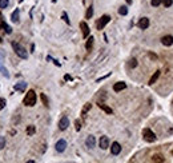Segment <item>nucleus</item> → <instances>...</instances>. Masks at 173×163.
<instances>
[{"mask_svg":"<svg viewBox=\"0 0 173 163\" xmlns=\"http://www.w3.org/2000/svg\"><path fill=\"white\" fill-rule=\"evenodd\" d=\"M80 28H81V31H83V36H84V38H88V35H89L88 24L85 23V22H81V23H80Z\"/></svg>","mask_w":173,"mask_h":163,"instance_id":"nucleus-10","label":"nucleus"},{"mask_svg":"<svg viewBox=\"0 0 173 163\" xmlns=\"http://www.w3.org/2000/svg\"><path fill=\"white\" fill-rule=\"evenodd\" d=\"M1 42H3V40H1V38H0V43H1Z\"/></svg>","mask_w":173,"mask_h":163,"instance_id":"nucleus-37","label":"nucleus"},{"mask_svg":"<svg viewBox=\"0 0 173 163\" xmlns=\"http://www.w3.org/2000/svg\"><path fill=\"white\" fill-rule=\"evenodd\" d=\"M4 27H5V22H4V19H3L1 12H0V30H3V31H4Z\"/></svg>","mask_w":173,"mask_h":163,"instance_id":"nucleus-24","label":"nucleus"},{"mask_svg":"<svg viewBox=\"0 0 173 163\" xmlns=\"http://www.w3.org/2000/svg\"><path fill=\"white\" fill-rule=\"evenodd\" d=\"M150 55V58L152 59H157V56H156V55H153V54H149Z\"/></svg>","mask_w":173,"mask_h":163,"instance_id":"nucleus-36","label":"nucleus"},{"mask_svg":"<svg viewBox=\"0 0 173 163\" xmlns=\"http://www.w3.org/2000/svg\"><path fill=\"white\" fill-rule=\"evenodd\" d=\"M161 43L164 44V46H166V47L172 46V44H173V36H170V35L164 36V38L161 39Z\"/></svg>","mask_w":173,"mask_h":163,"instance_id":"nucleus-11","label":"nucleus"},{"mask_svg":"<svg viewBox=\"0 0 173 163\" xmlns=\"http://www.w3.org/2000/svg\"><path fill=\"white\" fill-rule=\"evenodd\" d=\"M20 1H23V0H20Z\"/></svg>","mask_w":173,"mask_h":163,"instance_id":"nucleus-38","label":"nucleus"},{"mask_svg":"<svg viewBox=\"0 0 173 163\" xmlns=\"http://www.w3.org/2000/svg\"><path fill=\"white\" fill-rule=\"evenodd\" d=\"M161 3H162V0H152V1H150V4H152L153 7H157V5H160Z\"/></svg>","mask_w":173,"mask_h":163,"instance_id":"nucleus-28","label":"nucleus"},{"mask_svg":"<svg viewBox=\"0 0 173 163\" xmlns=\"http://www.w3.org/2000/svg\"><path fill=\"white\" fill-rule=\"evenodd\" d=\"M142 136H144V139H145L146 142H149V143H152V142L156 140L154 132L152 131V130H149V128H144V130H142Z\"/></svg>","mask_w":173,"mask_h":163,"instance_id":"nucleus-3","label":"nucleus"},{"mask_svg":"<svg viewBox=\"0 0 173 163\" xmlns=\"http://www.w3.org/2000/svg\"><path fill=\"white\" fill-rule=\"evenodd\" d=\"M109 20H111V16H108V15L101 16L100 19H99V22H97V30H103L109 23Z\"/></svg>","mask_w":173,"mask_h":163,"instance_id":"nucleus-4","label":"nucleus"},{"mask_svg":"<svg viewBox=\"0 0 173 163\" xmlns=\"http://www.w3.org/2000/svg\"><path fill=\"white\" fill-rule=\"evenodd\" d=\"M158 76H160V71H156V72H154V74H153V76L150 78V80H149V84H154V82H156V80H157V79H158Z\"/></svg>","mask_w":173,"mask_h":163,"instance_id":"nucleus-17","label":"nucleus"},{"mask_svg":"<svg viewBox=\"0 0 173 163\" xmlns=\"http://www.w3.org/2000/svg\"><path fill=\"white\" fill-rule=\"evenodd\" d=\"M85 143H87V146H88L89 148L95 147V143H96V140H95V136H93V135H89L88 138H87V140H85Z\"/></svg>","mask_w":173,"mask_h":163,"instance_id":"nucleus-13","label":"nucleus"},{"mask_svg":"<svg viewBox=\"0 0 173 163\" xmlns=\"http://www.w3.org/2000/svg\"><path fill=\"white\" fill-rule=\"evenodd\" d=\"M25 88H27V83H24V82L15 84V91H25Z\"/></svg>","mask_w":173,"mask_h":163,"instance_id":"nucleus-14","label":"nucleus"},{"mask_svg":"<svg viewBox=\"0 0 173 163\" xmlns=\"http://www.w3.org/2000/svg\"><path fill=\"white\" fill-rule=\"evenodd\" d=\"M5 107V99L4 98H0V110H3Z\"/></svg>","mask_w":173,"mask_h":163,"instance_id":"nucleus-31","label":"nucleus"},{"mask_svg":"<svg viewBox=\"0 0 173 163\" xmlns=\"http://www.w3.org/2000/svg\"><path fill=\"white\" fill-rule=\"evenodd\" d=\"M41 100H43V103H44V106H45V107H48V99H47V96L45 95H44V94H41Z\"/></svg>","mask_w":173,"mask_h":163,"instance_id":"nucleus-29","label":"nucleus"},{"mask_svg":"<svg viewBox=\"0 0 173 163\" xmlns=\"http://www.w3.org/2000/svg\"><path fill=\"white\" fill-rule=\"evenodd\" d=\"M92 15H93V7H89L88 9H87L85 18H87V19H91V18H92Z\"/></svg>","mask_w":173,"mask_h":163,"instance_id":"nucleus-21","label":"nucleus"},{"mask_svg":"<svg viewBox=\"0 0 173 163\" xmlns=\"http://www.w3.org/2000/svg\"><path fill=\"white\" fill-rule=\"evenodd\" d=\"M67 147V142L64 139H60L57 140V143H56V151L57 152H63L64 150H65Z\"/></svg>","mask_w":173,"mask_h":163,"instance_id":"nucleus-6","label":"nucleus"},{"mask_svg":"<svg viewBox=\"0 0 173 163\" xmlns=\"http://www.w3.org/2000/svg\"><path fill=\"white\" fill-rule=\"evenodd\" d=\"M125 87H127V84H125L124 82H117V83L113 86V91H116V92H120V91H123Z\"/></svg>","mask_w":173,"mask_h":163,"instance_id":"nucleus-12","label":"nucleus"},{"mask_svg":"<svg viewBox=\"0 0 173 163\" xmlns=\"http://www.w3.org/2000/svg\"><path fill=\"white\" fill-rule=\"evenodd\" d=\"M119 13H120V15H123V16H125V15L128 13V8L125 7V5L120 7V8H119Z\"/></svg>","mask_w":173,"mask_h":163,"instance_id":"nucleus-19","label":"nucleus"},{"mask_svg":"<svg viewBox=\"0 0 173 163\" xmlns=\"http://www.w3.org/2000/svg\"><path fill=\"white\" fill-rule=\"evenodd\" d=\"M63 19H64V22H65L67 24H69L71 22H69V19H68V16H67V13L65 12H63Z\"/></svg>","mask_w":173,"mask_h":163,"instance_id":"nucleus-32","label":"nucleus"},{"mask_svg":"<svg viewBox=\"0 0 173 163\" xmlns=\"http://www.w3.org/2000/svg\"><path fill=\"white\" fill-rule=\"evenodd\" d=\"M137 26L141 28V30H146V28L149 27V19H148V18H141Z\"/></svg>","mask_w":173,"mask_h":163,"instance_id":"nucleus-9","label":"nucleus"},{"mask_svg":"<svg viewBox=\"0 0 173 163\" xmlns=\"http://www.w3.org/2000/svg\"><path fill=\"white\" fill-rule=\"evenodd\" d=\"M9 4V0H0V8H7Z\"/></svg>","mask_w":173,"mask_h":163,"instance_id":"nucleus-23","label":"nucleus"},{"mask_svg":"<svg viewBox=\"0 0 173 163\" xmlns=\"http://www.w3.org/2000/svg\"><path fill=\"white\" fill-rule=\"evenodd\" d=\"M99 107H100L103 111H105L107 114H112L113 111H112V108L111 107H108V106H105V104H103V103H99Z\"/></svg>","mask_w":173,"mask_h":163,"instance_id":"nucleus-16","label":"nucleus"},{"mask_svg":"<svg viewBox=\"0 0 173 163\" xmlns=\"http://www.w3.org/2000/svg\"><path fill=\"white\" fill-rule=\"evenodd\" d=\"M153 160H154V162H164V159H161V156H158V155H154Z\"/></svg>","mask_w":173,"mask_h":163,"instance_id":"nucleus-34","label":"nucleus"},{"mask_svg":"<svg viewBox=\"0 0 173 163\" xmlns=\"http://www.w3.org/2000/svg\"><path fill=\"white\" fill-rule=\"evenodd\" d=\"M35 132H36V128H35V126H28V128H27V134L29 136L31 135H33Z\"/></svg>","mask_w":173,"mask_h":163,"instance_id":"nucleus-20","label":"nucleus"},{"mask_svg":"<svg viewBox=\"0 0 173 163\" xmlns=\"http://www.w3.org/2000/svg\"><path fill=\"white\" fill-rule=\"evenodd\" d=\"M4 146H5V139H4V136H0V150L4 148Z\"/></svg>","mask_w":173,"mask_h":163,"instance_id":"nucleus-30","label":"nucleus"},{"mask_svg":"<svg viewBox=\"0 0 173 163\" xmlns=\"http://www.w3.org/2000/svg\"><path fill=\"white\" fill-rule=\"evenodd\" d=\"M99 144H100V148H103V150L109 147V139H108V136H101L100 140H99Z\"/></svg>","mask_w":173,"mask_h":163,"instance_id":"nucleus-8","label":"nucleus"},{"mask_svg":"<svg viewBox=\"0 0 173 163\" xmlns=\"http://www.w3.org/2000/svg\"><path fill=\"white\" fill-rule=\"evenodd\" d=\"M69 126V121L67 117H63L61 119H60V122H59V128L61 130V131H64V130H67Z\"/></svg>","mask_w":173,"mask_h":163,"instance_id":"nucleus-5","label":"nucleus"},{"mask_svg":"<svg viewBox=\"0 0 173 163\" xmlns=\"http://www.w3.org/2000/svg\"><path fill=\"white\" fill-rule=\"evenodd\" d=\"M162 4L168 8V7H170V5L173 4V0H162Z\"/></svg>","mask_w":173,"mask_h":163,"instance_id":"nucleus-27","label":"nucleus"},{"mask_svg":"<svg viewBox=\"0 0 173 163\" xmlns=\"http://www.w3.org/2000/svg\"><path fill=\"white\" fill-rule=\"evenodd\" d=\"M36 100H37V96H36V92L33 90H29L24 98V104L28 106V107H32V106L36 104Z\"/></svg>","mask_w":173,"mask_h":163,"instance_id":"nucleus-1","label":"nucleus"},{"mask_svg":"<svg viewBox=\"0 0 173 163\" xmlns=\"http://www.w3.org/2000/svg\"><path fill=\"white\" fill-rule=\"evenodd\" d=\"M4 31L7 32V34H11V32H12V28L9 27L8 24H5V27H4Z\"/></svg>","mask_w":173,"mask_h":163,"instance_id":"nucleus-33","label":"nucleus"},{"mask_svg":"<svg viewBox=\"0 0 173 163\" xmlns=\"http://www.w3.org/2000/svg\"><path fill=\"white\" fill-rule=\"evenodd\" d=\"M111 152L113 155H119L120 152H121V146L117 142H113V144L111 146Z\"/></svg>","mask_w":173,"mask_h":163,"instance_id":"nucleus-7","label":"nucleus"},{"mask_svg":"<svg viewBox=\"0 0 173 163\" xmlns=\"http://www.w3.org/2000/svg\"><path fill=\"white\" fill-rule=\"evenodd\" d=\"M75 124H76V130H77V131H80V128H81L80 121H76V122H75Z\"/></svg>","mask_w":173,"mask_h":163,"instance_id":"nucleus-35","label":"nucleus"},{"mask_svg":"<svg viewBox=\"0 0 173 163\" xmlns=\"http://www.w3.org/2000/svg\"><path fill=\"white\" fill-rule=\"evenodd\" d=\"M92 46H93V38L91 36V38L87 40V44H85V47H87V50H91V48H92Z\"/></svg>","mask_w":173,"mask_h":163,"instance_id":"nucleus-22","label":"nucleus"},{"mask_svg":"<svg viewBox=\"0 0 173 163\" xmlns=\"http://www.w3.org/2000/svg\"><path fill=\"white\" fill-rule=\"evenodd\" d=\"M19 16H20V11H19V9H15L13 13H12V22L17 23V22H19Z\"/></svg>","mask_w":173,"mask_h":163,"instance_id":"nucleus-15","label":"nucleus"},{"mask_svg":"<svg viewBox=\"0 0 173 163\" xmlns=\"http://www.w3.org/2000/svg\"><path fill=\"white\" fill-rule=\"evenodd\" d=\"M0 71H1V74H3L4 76H5V78H8V76H9V74H8V71L5 70V68H4V67L1 66V64H0Z\"/></svg>","mask_w":173,"mask_h":163,"instance_id":"nucleus-25","label":"nucleus"},{"mask_svg":"<svg viewBox=\"0 0 173 163\" xmlns=\"http://www.w3.org/2000/svg\"><path fill=\"white\" fill-rule=\"evenodd\" d=\"M136 66H137V60H136V59H131V60H129V67H131V68H135Z\"/></svg>","mask_w":173,"mask_h":163,"instance_id":"nucleus-26","label":"nucleus"},{"mask_svg":"<svg viewBox=\"0 0 173 163\" xmlns=\"http://www.w3.org/2000/svg\"><path fill=\"white\" fill-rule=\"evenodd\" d=\"M91 107H92V104H91V103H87V104L84 106V108L81 110V115H85V114H87L89 110H91Z\"/></svg>","mask_w":173,"mask_h":163,"instance_id":"nucleus-18","label":"nucleus"},{"mask_svg":"<svg viewBox=\"0 0 173 163\" xmlns=\"http://www.w3.org/2000/svg\"><path fill=\"white\" fill-rule=\"evenodd\" d=\"M12 47H13V50H15V52H16L17 56H20L21 59H27L28 54H27V51H25L24 47H21L19 43H15V42L12 43Z\"/></svg>","mask_w":173,"mask_h":163,"instance_id":"nucleus-2","label":"nucleus"}]
</instances>
